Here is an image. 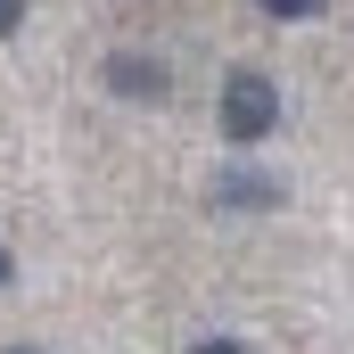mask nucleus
Wrapping results in <instances>:
<instances>
[{
	"mask_svg": "<svg viewBox=\"0 0 354 354\" xmlns=\"http://www.w3.org/2000/svg\"><path fill=\"white\" fill-rule=\"evenodd\" d=\"M17 17H25V0H0V33H17Z\"/></svg>",
	"mask_w": 354,
	"mask_h": 354,
	"instance_id": "6",
	"label": "nucleus"
},
{
	"mask_svg": "<svg viewBox=\"0 0 354 354\" xmlns=\"http://www.w3.org/2000/svg\"><path fill=\"white\" fill-rule=\"evenodd\" d=\"M256 8H264V17H313L322 0H256Z\"/></svg>",
	"mask_w": 354,
	"mask_h": 354,
	"instance_id": "4",
	"label": "nucleus"
},
{
	"mask_svg": "<svg viewBox=\"0 0 354 354\" xmlns=\"http://www.w3.org/2000/svg\"><path fill=\"white\" fill-rule=\"evenodd\" d=\"M107 83H124L132 99H157V91H165V75H157V66H140V58H115V66H107Z\"/></svg>",
	"mask_w": 354,
	"mask_h": 354,
	"instance_id": "2",
	"label": "nucleus"
},
{
	"mask_svg": "<svg viewBox=\"0 0 354 354\" xmlns=\"http://www.w3.org/2000/svg\"><path fill=\"white\" fill-rule=\"evenodd\" d=\"M272 124H280V91H272V75L239 66V75L223 83V140H264Z\"/></svg>",
	"mask_w": 354,
	"mask_h": 354,
	"instance_id": "1",
	"label": "nucleus"
},
{
	"mask_svg": "<svg viewBox=\"0 0 354 354\" xmlns=\"http://www.w3.org/2000/svg\"><path fill=\"white\" fill-rule=\"evenodd\" d=\"M272 198H280V189L256 181V174H231V181H223V206H272Z\"/></svg>",
	"mask_w": 354,
	"mask_h": 354,
	"instance_id": "3",
	"label": "nucleus"
},
{
	"mask_svg": "<svg viewBox=\"0 0 354 354\" xmlns=\"http://www.w3.org/2000/svg\"><path fill=\"white\" fill-rule=\"evenodd\" d=\"M0 280H8V248H0Z\"/></svg>",
	"mask_w": 354,
	"mask_h": 354,
	"instance_id": "7",
	"label": "nucleus"
},
{
	"mask_svg": "<svg viewBox=\"0 0 354 354\" xmlns=\"http://www.w3.org/2000/svg\"><path fill=\"white\" fill-rule=\"evenodd\" d=\"M189 354H248L239 338H206V346H189Z\"/></svg>",
	"mask_w": 354,
	"mask_h": 354,
	"instance_id": "5",
	"label": "nucleus"
}]
</instances>
